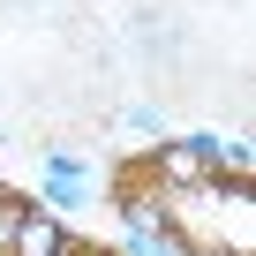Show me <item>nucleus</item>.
Masks as SVG:
<instances>
[{"label": "nucleus", "instance_id": "obj_1", "mask_svg": "<svg viewBox=\"0 0 256 256\" xmlns=\"http://www.w3.org/2000/svg\"><path fill=\"white\" fill-rule=\"evenodd\" d=\"M158 226H166V241L188 248V256H248V248H256L248 181H188V188H158Z\"/></svg>", "mask_w": 256, "mask_h": 256}, {"label": "nucleus", "instance_id": "obj_2", "mask_svg": "<svg viewBox=\"0 0 256 256\" xmlns=\"http://www.w3.org/2000/svg\"><path fill=\"white\" fill-rule=\"evenodd\" d=\"M8 256H68V234H60V218H53V211H38V204H23Z\"/></svg>", "mask_w": 256, "mask_h": 256}, {"label": "nucleus", "instance_id": "obj_3", "mask_svg": "<svg viewBox=\"0 0 256 256\" xmlns=\"http://www.w3.org/2000/svg\"><path fill=\"white\" fill-rule=\"evenodd\" d=\"M16 218H23V204H16V196H0V256H8V241H16Z\"/></svg>", "mask_w": 256, "mask_h": 256}, {"label": "nucleus", "instance_id": "obj_4", "mask_svg": "<svg viewBox=\"0 0 256 256\" xmlns=\"http://www.w3.org/2000/svg\"><path fill=\"white\" fill-rule=\"evenodd\" d=\"M68 256H83V248H68Z\"/></svg>", "mask_w": 256, "mask_h": 256}]
</instances>
